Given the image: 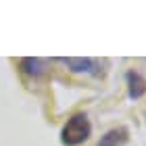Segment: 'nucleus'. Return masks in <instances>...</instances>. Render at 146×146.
Segmentation results:
<instances>
[{"mask_svg": "<svg viewBox=\"0 0 146 146\" xmlns=\"http://www.w3.org/2000/svg\"><path fill=\"white\" fill-rule=\"evenodd\" d=\"M127 92H129V98H140L144 92H146V79L140 75L138 71H127Z\"/></svg>", "mask_w": 146, "mask_h": 146, "instance_id": "obj_2", "label": "nucleus"}, {"mask_svg": "<svg viewBox=\"0 0 146 146\" xmlns=\"http://www.w3.org/2000/svg\"><path fill=\"white\" fill-rule=\"evenodd\" d=\"M23 67H25L27 73H31V75H40V73L44 71V61H40V58H25Z\"/></svg>", "mask_w": 146, "mask_h": 146, "instance_id": "obj_5", "label": "nucleus"}, {"mask_svg": "<svg viewBox=\"0 0 146 146\" xmlns=\"http://www.w3.org/2000/svg\"><path fill=\"white\" fill-rule=\"evenodd\" d=\"M63 61L73 71H79V73H96V67H98L94 58H63Z\"/></svg>", "mask_w": 146, "mask_h": 146, "instance_id": "obj_4", "label": "nucleus"}, {"mask_svg": "<svg viewBox=\"0 0 146 146\" xmlns=\"http://www.w3.org/2000/svg\"><path fill=\"white\" fill-rule=\"evenodd\" d=\"M90 129H92V125H90V121H88L86 115H73L67 121V125L63 127V134H61L63 142L67 146H77V144L88 140Z\"/></svg>", "mask_w": 146, "mask_h": 146, "instance_id": "obj_1", "label": "nucleus"}, {"mask_svg": "<svg viewBox=\"0 0 146 146\" xmlns=\"http://www.w3.org/2000/svg\"><path fill=\"white\" fill-rule=\"evenodd\" d=\"M127 142V129L125 127H117L111 129L102 136V140L98 142V146H123Z\"/></svg>", "mask_w": 146, "mask_h": 146, "instance_id": "obj_3", "label": "nucleus"}]
</instances>
